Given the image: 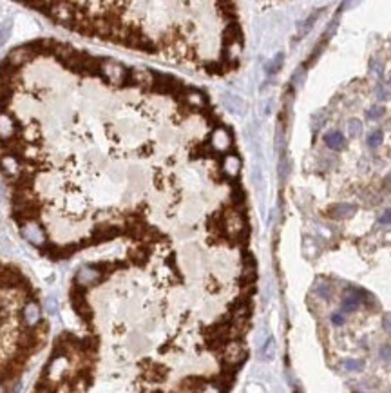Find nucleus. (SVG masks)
<instances>
[{
	"label": "nucleus",
	"mask_w": 391,
	"mask_h": 393,
	"mask_svg": "<svg viewBox=\"0 0 391 393\" xmlns=\"http://www.w3.org/2000/svg\"><path fill=\"white\" fill-rule=\"evenodd\" d=\"M382 116H384L382 105H373V107L366 113V118H368V120H378V118H382Z\"/></svg>",
	"instance_id": "13"
},
{
	"label": "nucleus",
	"mask_w": 391,
	"mask_h": 393,
	"mask_svg": "<svg viewBox=\"0 0 391 393\" xmlns=\"http://www.w3.org/2000/svg\"><path fill=\"white\" fill-rule=\"evenodd\" d=\"M323 140H324V143H326V147L332 150H342L346 147V138H344V134H342L341 131L326 132Z\"/></svg>",
	"instance_id": "7"
},
{
	"label": "nucleus",
	"mask_w": 391,
	"mask_h": 393,
	"mask_svg": "<svg viewBox=\"0 0 391 393\" xmlns=\"http://www.w3.org/2000/svg\"><path fill=\"white\" fill-rule=\"evenodd\" d=\"M51 325L38 286L0 258V391L13 393L49 344Z\"/></svg>",
	"instance_id": "4"
},
{
	"label": "nucleus",
	"mask_w": 391,
	"mask_h": 393,
	"mask_svg": "<svg viewBox=\"0 0 391 393\" xmlns=\"http://www.w3.org/2000/svg\"><path fill=\"white\" fill-rule=\"evenodd\" d=\"M342 368L346 371H362L364 370V361H360V359H346V361H342Z\"/></svg>",
	"instance_id": "8"
},
{
	"label": "nucleus",
	"mask_w": 391,
	"mask_h": 393,
	"mask_svg": "<svg viewBox=\"0 0 391 393\" xmlns=\"http://www.w3.org/2000/svg\"><path fill=\"white\" fill-rule=\"evenodd\" d=\"M382 328H384V332H387V334L391 335V312L384 316V319H382Z\"/></svg>",
	"instance_id": "17"
},
{
	"label": "nucleus",
	"mask_w": 391,
	"mask_h": 393,
	"mask_svg": "<svg viewBox=\"0 0 391 393\" xmlns=\"http://www.w3.org/2000/svg\"><path fill=\"white\" fill-rule=\"evenodd\" d=\"M288 163H286V160H281V178H283V180H284V178H286V172H288Z\"/></svg>",
	"instance_id": "20"
},
{
	"label": "nucleus",
	"mask_w": 391,
	"mask_h": 393,
	"mask_svg": "<svg viewBox=\"0 0 391 393\" xmlns=\"http://www.w3.org/2000/svg\"><path fill=\"white\" fill-rule=\"evenodd\" d=\"M357 212V205L353 203H335L328 208V216L333 219H348Z\"/></svg>",
	"instance_id": "6"
},
{
	"label": "nucleus",
	"mask_w": 391,
	"mask_h": 393,
	"mask_svg": "<svg viewBox=\"0 0 391 393\" xmlns=\"http://www.w3.org/2000/svg\"><path fill=\"white\" fill-rule=\"evenodd\" d=\"M315 292H317V295H319L321 299H332V294H333V288L332 285H328V283H319L317 285V288H315Z\"/></svg>",
	"instance_id": "12"
},
{
	"label": "nucleus",
	"mask_w": 391,
	"mask_h": 393,
	"mask_svg": "<svg viewBox=\"0 0 391 393\" xmlns=\"http://www.w3.org/2000/svg\"><path fill=\"white\" fill-rule=\"evenodd\" d=\"M360 132H362V122H360L359 118H351L350 122H348V136L350 138H357Z\"/></svg>",
	"instance_id": "9"
},
{
	"label": "nucleus",
	"mask_w": 391,
	"mask_h": 393,
	"mask_svg": "<svg viewBox=\"0 0 391 393\" xmlns=\"http://www.w3.org/2000/svg\"><path fill=\"white\" fill-rule=\"evenodd\" d=\"M384 140V132L380 131V129H377V131H373L371 134L368 136V140H366V143H368L369 149H377L378 145L382 143Z\"/></svg>",
	"instance_id": "10"
},
{
	"label": "nucleus",
	"mask_w": 391,
	"mask_h": 393,
	"mask_svg": "<svg viewBox=\"0 0 391 393\" xmlns=\"http://www.w3.org/2000/svg\"><path fill=\"white\" fill-rule=\"evenodd\" d=\"M274 350H275V343L274 339H268L265 344V348H263V352H261V355L265 359H272L274 357Z\"/></svg>",
	"instance_id": "14"
},
{
	"label": "nucleus",
	"mask_w": 391,
	"mask_h": 393,
	"mask_svg": "<svg viewBox=\"0 0 391 393\" xmlns=\"http://www.w3.org/2000/svg\"><path fill=\"white\" fill-rule=\"evenodd\" d=\"M321 13H323V9H317V11H314V13H311L310 17L306 18L304 22L301 24V36L304 35V33H308V31L311 29V27H314V22L321 17Z\"/></svg>",
	"instance_id": "11"
},
{
	"label": "nucleus",
	"mask_w": 391,
	"mask_h": 393,
	"mask_svg": "<svg viewBox=\"0 0 391 393\" xmlns=\"http://www.w3.org/2000/svg\"><path fill=\"white\" fill-rule=\"evenodd\" d=\"M167 240L132 243L122 258L74 268L67 304L76 328L51 341L29 393H205L172 366L187 352L241 370L252 301L199 319L181 295V254H158Z\"/></svg>",
	"instance_id": "2"
},
{
	"label": "nucleus",
	"mask_w": 391,
	"mask_h": 393,
	"mask_svg": "<svg viewBox=\"0 0 391 393\" xmlns=\"http://www.w3.org/2000/svg\"><path fill=\"white\" fill-rule=\"evenodd\" d=\"M178 80L40 36L0 60V176L11 219L51 263L125 238H167L141 198L152 104Z\"/></svg>",
	"instance_id": "1"
},
{
	"label": "nucleus",
	"mask_w": 391,
	"mask_h": 393,
	"mask_svg": "<svg viewBox=\"0 0 391 393\" xmlns=\"http://www.w3.org/2000/svg\"><path fill=\"white\" fill-rule=\"evenodd\" d=\"M378 355H380V359H382V361H389V359H391V346H389V344H384V346H380V350H378Z\"/></svg>",
	"instance_id": "15"
},
{
	"label": "nucleus",
	"mask_w": 391,
	"mask_h": 393,
	"mask_svg": "<svg viewBox=\"0 0 391 393\" xmlns=\"http://www.w3.org/2000/svg\"><path fill=\"white\" fill-rule=\"evenodd\" d=\"M344 321H346V319H344L342 313H332V323L335 326H342L344 325Z\"/></svg>",
	"instance_id": "18"
},
{
	"label": "nucleus",
	"mask_w": 391,
	"mask_h": 393,
	"mask_svg": "<svg viewBox=\"0 0 391 393\" xmlns=\"http://www.w3.org/2000/svg\"><path fill=\"white\" fill-rule=\"evenodd\" d=\"M281 63H283V54H279V58L274 60V63H272V69H270L268 72H275L281 69Z\"/></svg>",
	"instance_id": "19"
},
{
	"label": "nucleus",
	"mask_w": 391,
	"mask_h": 393,
	"mask_svg": "<svg viewBox=\"0 0 391 393\" xmlns=\"http://www.w3.org/2000/svg\"><path fill=\"white\" fill-rule=\"evenodd\" d=\"M366 297H369V294L366 292V290L362 288H357V286H350V288L346 290V295H344V299H342V312L344 313H353L359 310L360 303H364Z\"/></svg>",
	"instance_id": "5"
},
{
	"label": "nucleus",
	"mask_w": 391,
	"mask_h": 393,
	"mask_svg": "<svg viewBox=\"0 0 391 393\" xmlns=\"http://www.w3.org/2000/svg\"><path fill=\"white\" fill-rule=\"evenodd\" d=\"M384 183H386V185H391V172L386 176V180H384Z\"/></svg>",
	"instance_id": "21"
},
{
	"label": "nucleus",
	"mask_w": 391,
	"mask_h": 393,
	"mask_svg": "<svg viewBox=\"0 0 391 393\" xmlns=\"http://www.w3.org/2000/svg\"><path fill=\"white\" fill-rule=\"evenodd\" d=\"M378 223H380V225H389L391 223V208H387L386 212L378 217Z\"/></svg>",
	"instance_id": "16"
},
{
	"label": "nucleus",
	"mask_w": 391,
	"mask_h": 393,
	"mask_svg": "<svg viewBox=\"0 0 391 393\" xmlns=\"http://www.w3.org/2000/svg\"><path fill=\"white\" fill-rule=\"evenodd\" d=\"M63 31L82 38L109 42L148 54L167 53L172 58L198 62L210 74H219L212 60L201 51L198 20L158 24L150 20L145 4L130 2H24Z\"/></svg>",
	"instance_id": "3"
}]
</instances>
